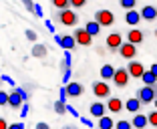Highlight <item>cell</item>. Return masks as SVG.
I'll return each mask as SVG.
<instances>
[{
	"label": "cell",
	"mask_w": 157,
	"mask_h": 129,
	"mask_svg": "<svg viewBox=\"0 0 157 129\" xmlns=\"http://www.w3.org/2000/svg\"><path fill=\"white\" fill-rule=\"evenodd\" d=\"M55 20L59 24H63V26H75V24L78 22V16H77V12L67 8V10H59V12L55 14Z\"/></svg>",
	"instance_id": "1"
},
{
	"label": "cell",
	"mask_w": 157,
	"mask_h": 129,
	"mask_svg": "<svg viewBox=\"0 0 157 129\" xmlns=\"http://www.w3.org/2000/svg\"><path fill=\"white\" fill-rule=\"evenodd\" d=\"M26 99H28L26 91L16 87L12 93H8V107H10V109H20V107L26 103Z\"/></svg>",
	"instance_id": "2"
},
{
	"label": "cell",
	"mask_w": 157,
	"mask_h": 129,
	"mask_svg": "<svg viewBox=\"0 0 157 129\" xmlns=\"http://www.w3.org/2000/svg\"><path fill=\"white\" fill-rule=\"evenodd\" d=\"M139 97V101L143 103V105H149V103H153L157 99V85L155 87H147V85H143V87H139L137 89V95Z\"/></svg>",
	"instance_id": "3"
},
{
	"label": "cell",
	"mask_w": 157,
	"mask_h": 129,
	"mask_svg": "<svg viewBox=\"0 0 157 129\" xmlns=\"http://www.w3.org/2000/svg\"><path fill=\"white\" fill-rule=\"evenodd\" d=\"M105 45L111 53H119V49L123 46V34H121V32H109Z\"/></svg>",
	"instance_id": "4"
},
{
	"label": "cell",
	"mask_w": 157,
	"mask_h": 129,
	"mask_svg": "<svg viewBox=\"0 0 157 129\" xmlns=\"http://www.w3.org/2000/svg\"><path fill=\"white\" fill-rule=\"evenodd\" d=\"M93 95L99 97V99H109L111 97V87H109V83L107 81H95L93 83Z\"/></svg>",
	"instance_id": "5"
},
{
	"label": "cell",
	"mask_w": 157,
	"mask_h": 129,
	"mask_svg": "<svg viewBox=\"0 0 157 129\" xmlns=\"http://www.w3.org/2000/svg\"><path fill=\"white\" fill-rule=\"evenodd\" d=\"M95 20H97L101 26H111L113 22H115V14L111 12V10H107V8H101L95 12Z\"/></svg>",
	"instance_id": "6"
},
{
	"label": "cell",
	"mask_w": 157,
	"mask_h": 129,
	"mask_svg": "<svg viewBox=\"0 0 157 129\" xmlns=\"http://www.w3.org/2000/svg\"><path fill=\"white\" fill-rule=\"evenodd\" d=\"M129 79H131L129 71L125 69V67H119V69L115 71V77H113V83H115V87L123 89V87H127V85H129Z\"/></svg>",
	"instance_id": "7"
},
{
	"label": "cell",
	"mask_w": 157,
	"mask_h": 129,
	"mask_svg": "<svg viewBox=\"0 0 157 129\" xmlns=\"http://www.w3.org/2000/svg\"><path fill=\"white\" fill-rule=\"evenodd\" d=\"M73 37H75V41H77V45H81V46H91V42H93V37L85 28H77V30L73 32Z\"/></svg>",
	"instance_id": "8"
},
{
	"label": "cell",
	"mask_w": 157,
	"mask_h": 129,
	"mask_svg": "<svg viewBox=\"0 0 157 129\" xmlns=\"http://www.w3.org/2000/svg\"><path fill=\"white\" fill-rule=\"evenodd\" d=\"M89 113H91V117H95V119H101V117H105V115H107V103H103V101L91 103V107H89Z\"/></svg>",
	"instance_id": "9"
},
{
	"label": "cell",
	"mask_w": 157,
	"mask_h": 129,
	"mask_svg": "<svg viewBox=\"0 0 157 129\" xmlns=\"http://www.w3.org/2000/svg\"><path fill=\"white\" fill-rule=\"evenodd\" d=\"M119 55L127 61H135V57H137V46L131 45V42H123V46L119 49Z\"/></svg>",
	"instance_id": "10"
},
{
	"label": "cell",
	"mask_w": 157,
	"mask_h": 129,
	"mask_svg": "<svg viewBox=\"0 0 157 129\" xmlns=\"http://www.w3.org/2000/svg\"><path fill=\"white\" fill-rule=\"evenodd\" d=\"M125 109V103L121 101V97H109L107 99V111L109 113H121Z\"/></svg>",
	"instance_id": "11"
},
{
	"label": "cell",
	"mask_w": 157,
	"mask_h": 129,
	"mask_svg": "<svg viewBox=\"0 0 157 129\" xmlns=\"http://www.w3.org/2000/svg\"><path fill=\"white\" fill-rule=\"evenodd\" d=\"M127 71H129V75L133 79H141L145 73V67L139 61H129V64H127Z\"/></svg>",
	"instance_id": "12"
},
{
	"label": "cell",
	"mask_w": 157,
	"mask_h": 129,
	"mask_svg": "<svg viewBox=\"0 0 157 129\" xmlns=\"http://www.w3.org/2000/svg\"><path fill=\"white\" fill-rule=\"evenodd\" d=\"M145 41V34L143 30H139V28H131L129 32H127V42H131V45H141V42Z\"/></svg>",
	"instance_id": "13"
},
{
	"label": "cell",
	"mask_w": 157,
	"mask_h": 129,
	"mask_svg": "<svg viewBox=\"0 0 157 129\" xmlns=\"http://www.w3.org/2000/svg\"><path fill=\"white\" fill-rule=\"evenodd\" d=\"M65 89H67V95L69 97H81L85 93V87L78 81H71L69 85H65Z\"/></svg>",
	"instance_id": "14"
},
{
	"label": "cell",
	"mask_w": 157,
	"mask_h": 129,
	"mask_svg": "<svg viewBox=\"0 0 157 129\" xmlns=\"http://www.w3.org/2000/svg\"><path fill=\"white\" fill-rule=\"evenodd\" d=\"M131 123H133V129H145L149 125V117L145 113H135Z\"/></svg>",
	"instance_id": "15"
},
{
	"label": "cell",
	"mask_w": 157,
	"mask_h": 129,
	"mask_svg": "<svg viewBox=\"0 0 157 129\" xmlns=\"http://www.w3.org/2000/svg\"><path fill=\"white\" fill-rule=\"evenodd\" d=\"M141 18H143V20H147V22L155 20V18H157V8H155L153 4L143 6V8H141Z\"/></svg>",
	"instance_id": "16"
},
{
	"label": "cell",
	"mask_w": 157,
	"mask_h": 129,
	"mask_svg": "<svg viewBox=\"0 0 157 129\" xmlns=\"http://www.w3.org/2000/svg\"><path fill=\"white\" fill-rule=\"evenodd\" d=\"M141 105H143V103L139 101V97H129V99L125 101V109L129 111V113H139V111H141Z\"/></svg>",
	"instance_id": "17"
},
{
	"label": "cell",
	"mask_w": 157,
	"mask_h": 129,
	"mask_svg": "<svg viewBox=\"0 0 157 129\" xmlns=\"http://www.w3.org/2000/svg\"><path fill=\"white\" fill-rule=\"evenodd\" d=\"M125 22L135 28L139 22H141V12H137V10H127V14H125Z\"/></svg>",
	"instance_id": "18"
},
{
	"label": "cell",
	"mask_w": 157,
	"mask_h": 129,
	"mask_svg": "<svg viewBox=\"0 0 157 129\" xmlns=\"http://www.w3.org/2000/svg\"><path fill=\"white\" fill-rule=\"evenodd\" d=\"M30 55H33L34 59H44V57L48 55V49H46V45H42V42H34Z\"/></svg>",
	"instance_id": "19"
},
{
	"label": "cell",
	"mask_w": 157,
	"mask_h": 129,
	"mask_svg": "<svg viewBox=\"0 0 157 129\" xmlns=\"http://www.w3.org/2000/svg\"><path fill=\"white\" fill-rule=\"evenodd\" d=\"M60 49H65V51H73L75 46H77V41H75L73 34H65V37H60Z\"/></svg>",
	"instance_id": "20"
},
{
	"label": "cell",
	"mask_w": 157,
	"mask_h": 129,
	"mask_svg": "<svg viewBox=\"0 0 157 129\" xmlns=\"http://www.w3.org/2000/svg\"><path fill=\"white\" fill-rule=\"evenodd\" d=\"M115 67L113 64H103L101 67V79L103 81H113V77H115Z\"/></svg>",
	"instance_id": "21"
},
{
	"label": "cell",
	"mask_w": 157,
	"mask_h": 129,
	"mask_svg": "<svg viewBox=\"0 0 157 129\" xmlns=\"http://www.w3.org/2000/svg\"><path fill=\"white\" fill-rule=\"evenodd\" d=\"M101 28H103V26L97 22V20H89V22L85 24V30H87L91 37H97V34H101Z\"/></svg>",
	"instance_id": "22"
},
{
	"label": "cell",
	"mask_w": 157,
	"mask_h": 129,
	"mask_svg": "<svg viewBox=\"0 0 157 129\" xmlns=\"http://www.w3.org/2000/svg\"><path fill=\"white\" fill-rule=\"evenodd\" d=\"M97 129H115V121H113V117H109V115L101 117L99 123H97Z\"/></svg>",
	"instance_id": "23"
},
{
	"label": "cell",
	"mask_w": 157,
	"mask_h": 129,
	"mask_svg": "<svg viewBox=\"0 0 157 129\" xmlns=\"http://www.w3.org/2000/svg\"><path fill=\"white\" fill-rule=\"evenodd\" d=\"M141 81H143V83L147 85V87H155V85H157V77L151 73V71H145L143 77H141Z\"/></svg>",
	"instance_id": "24"
},
{
	"label": "cell",
	"mask_w": 157,
	"mask_h": 129,
	"mask_svg": "<svg viewBox=\"0 0 157 129\" xmlns=\"http://www.w3.org/2000/svg\"><path fill=\"white\" fill-rule=\"evenodd\" d=\"M52 109H55L56 115H65V113H69V105H67L65 101H55L52 103Z\"/></svg>",
	"instance_id": "25"
},
{
	"label": "cell",
	"mask_w": 157,
	"mask_h": 129,
	"mask_svg": "<svg viewBox=\"0 0 157 129\" xmlns=\"http://www.w3.org/2000/svg\"><path fill=\"white\" fill-rule=\"evenodd\" d=\"M51 4L55 6L56 10H67L71 6V0H51Z\"/></svg>",
	"instance_id": "26"
},
{
	"label": "cell",
	"mask_w": 157,
	"mask_h": 129,
	"mask_svg": "<svg viewBox=\"0 0 157 129\" xmlns=\"http://www.w3.org/2000/svg\"><path fill=\"white\" fill-rule=\"evenodd\" d=\"M121 8L125 10H135V4H137V0H119Z\"/></svg>",
	"instance_id": "27"
},
{
	"label": "cell",
	"mask_w": 157,
	"mask_h": 129,
	"mask_svg": "<svg viewBox=\"0 0 157 129\" xmlns=\"http://www.w3.org/2000/svg\"><path fill=\"white\" fill-rule=\"evenodd\" d=\"M115 129H133V123L127 121V119H121V121L115 123Z\"/></svg>",
	"instance_id": "28"
},
{
	"label": "cell",
	"mask_w": 157,
	"mask_h": 129,
	"mask_svg": "<svg viewBox=\"0 0 157 129\" xmlns=\"http://www.w3.org/2000/svg\"><path fill=\"white\" fill-rule=\"evenodd\" d=\"M24 37H26L30 42H36L38 34H36V30H33V28H28V30H24Z\"/></svg>",
	"instance_id": "29"
},
{
	"label": "cell",
	"mask_w": 157,
	"mask_h": 129,
	"mask_svg": "<svg viewBox=\"0 0 157 129\" xmlns=\"http://www.w3.org/2000/svg\"><path fill=\"white\" fill-rule=\"evenodd\" d=\"M22 4H24V8H26L28 12L34 14V8H36V2H34V0H22Z\"/></svg>",
	"instance_id": "30"
},
{
	"label": "cell",
	"mask_w": 157,
	"mask_h": 129,
	"mask_svg": "<svg viewBox=\"0 0 157 129\" xmlns=\"http://www.w3.org/2000/svg\"><path fill=\"white\" fill-rule=\"evenodd\" d=\"M147 117H149V125L157 129V109H155V111H151V113H149Z\"/></svg>",
	"instance_id": "31"
},
{
	"label": "cell",
	"mask_w": 157,
	"mask_h": 129,
	"mask_svg": "<svg viewBox=\"0 0 157 129\" xmlns=\"http://www.w3.org/2000/svg\"><path fill=\"white\" fill-rule=\"evenodd\" d=\"M85 4H87V0H71V6L73 8H83Z\"/></svg>",
	"instance_id": "32"
},
{
	"label": "cell",
	"mask_w": 157,
	"mask_h": 129,
	"mask_svg": "<svg viewBox=\"0 0 157 129\" xmlns=\"http://www.w3.org/2000/svg\"><path fill=\"white\" fill-rule=\"evenodd\" d=\"M4 105H8V93L0 91V107H4Z\"/></svg>",
	"instance_id": "33"
},
{
	"label": "cell",
	"mask_w": 157,
	"mask_h": 129,
	"mask_svg": "<svg viewBox=\"0 0 157 129\" xmlns=\"http://www.w3.org/2000/svg\"><path fill=\"white\" fill-rule=\"evenodd\" d=\"M59 95H60L59 101H65V103H67V97H69V95H67V89H65V87H60V93H59Z\"/></svg>",
	"instance_id": "34"
},
{
	"label": "cell",
	"mask_w": 157,
	"mask_h": 129,
	"mask_svg": "<svg viewBox=\"0 0 157 129\" xmlns=\"http://www.w3.org/2000/svg\"><path fill=\"white\" fill-rule=\"evenodd\" d=\"M28 115V103H24L22 107H20V117H26Z\"/></svg>",
	"instance_id": "35"
},
{
	"label": "cell",
	"mask_w": 157,
	"mask_h": 129,
	"mask_svg": "<svg viewBox=\"0 0 157 129\" xmlns=\"http://www.w3.org/2000/svg\"><path fill=\"white\" fill-rule=\"evenodd\" d=\"M34 129H51V127H48V123H44V121H38Z\"/></svg>",
	"instance_id": "36"
},
{
	"label": "cell",
	"mask_w": 157,
	"mask_h": 129,
	"mask_svg": "<svg viewBox=\"0 0 157 129\" xmlns=\"http://www.w3.org/2000/svg\"><path fill=\"white\" fill-rule=\"evenodd\" d=\"M81 121H83V125H87V127H93V121L89 119V117H81Z\"/></svg>",
	"instance_id": "37"
},
{
	"label": "cell",
	"mask_w": 157,
	"mask_h": 129,
	"mask_svg": "<svg viewBox=\"0 0 157 129\" xmlns=\"http://www.w3.org/2000/svg\"><path fill=\"white\" fill-rule=\"evenodd\" d=\"M8 129H24V125L22 123H12V125H8Z\"/></svg>",
	"instance_id": "38"
},
{
	"label": "cell",
	"mask_w": 157,
	"mask_h": 129,
	"mask_svg": "<svg viewBox=\"0 0 157 129\" xmlns=\"http://www.w3.org/2000/svg\"><path fill=\"white\" fill-rule=\"evenodd\" d=\"M0 129H8V123H6L4 117H0Z\"/></svg>",
	"instance_id": "39"
},
{
	"label": "cell",
	"mask_w": 157,
	"mask_h": 129,
	"mask_svg": "<svg viewBox=\"0 0 157 129\" xmlns=\"http://www.w3.org/2000/svg\"><path fill=\"white\" fill-rule=\"evenodd\" d=\"M44 24H46V28H48V30H51V32H55V24H52L51 20H46Z\"/></svg>",
	"instance_id": "40"
},
{
	"label": "cell",
	"mask_w": 157,
	"mask_h": 129,
	"mask_svg": "<svg viewBox=\"0 0 157 129\" xmlns=\"http://www.w3.org/2000/svg\"><path fill=\"white\" fill-rule=\"evenodd\" d=\"M2 81H6V83H8V85H14L12 77H8V75H4V77H2Z\"/></svg>",
	"instance_id": "41"
},
{
	"label": "cell",
	"mask_w": 157,
	"mask_h": 129,
	"mask_svg": "<svg viewBox=\"0 0 157 129\" xmlns=\"http://www.w3.org/2000/svg\"><path fill=\"white\" fill-rule=\"evenodd\" d=\"M34 16H42V8L36 4V8H34Z\"/></svg>",
	"instance_id": "42"
},
{
	"label": "cell",
	"mask_w": 157,
	"mask_h": 129,
	"mask_svg": "<svg viewBox=\"0 0 157 129\" xmlns=\"http://www.w3.org/2000/svg\"><path fill=\"white\" fill-rule=\"evenodd\" d=\"M149 71H151V73H153V75H155V77H157V63H153L151 67H149Z\"/></svg>",
	"instance_id": "43"
},
{
	"label": "cell",
	"mask_w": 157,
	"mask_h": 129,
	"mask_svg": "<svg viewBox=\"0 0 157 129\" xmlns=\"http://www.w3.org/2000/svg\"><path fill=\"white\" fill-rule=\"evenodd\" d=\"M69 113H71V115H75V117H78V113L75 111V107H69Z\"/></svg>",
	"instance_id": "44"
},
{
	"label": "cell",
	"mask_w": 157,
	"mask_h": 129,
	"mask_svg": "<svg viewBox=\"0 0 157 129\" xmlns=\"http://www.w3.org/2000/svg\"><path fill=\"white\" fill-rule=\"evenodd\" d=\"M63 129H78L77 125H63Z\"/></svg>",
	"instance_id": "45"
},
{
	"label": "cell",
	"mask_w": 157,
	"mask_h": 129,
	"mask_svg": "<svg viewBox=\"0 0 157 129\" xmlns=\"http://www.w3.org/2000/svg\"><path fill=\"white\" fill-rule=\"evenodd\" d=\"M153 105H155V109H157V99H155V101H153Z\"/></svg>",
	"instance_id": "46"
},
{
	"label": "cell",
	"mask_w": 157,
	"mask_h": 129,
	"mask_svg": "<svg viewBox=\"0 0 157 129\" xmlns=\"http://www.w3.org/2000/svg\"><path fill=\"white\" fill-rule=\"evenodd\" d=\"M155 37H157V28H155Z\"/></svg>",
	"instance_id": "47"
},
{
	"label": "cell",
	"mask_w": 157,
	"mask_h": 129,
	"mask_svg": "<svg viewBox=\"0 0 157 129\" xmlns=\"http://www.w3.org/2000/svg\"><path fill=\"white\" fill-rule=\"evenodd\" d=\"M34 2H36V0H34Z\"/></svg>",
	"instance_id": "48"
}]
</instances>
